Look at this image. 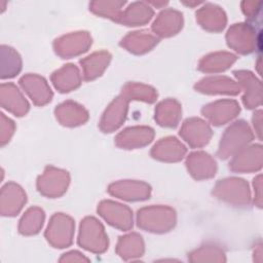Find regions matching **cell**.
Segmentation results:
<instances>
[{"label": "cell", "instance_id": "obj_13", "mask_svg": "<svg viewBox=\"0 0 263 263\" xmlns=\"http://www.w3.org/2000/svg\"><path fill=\"white\" fill-rule=\"evenodd\" d=\"M42 221V213H40L36 209H31L26 213L20 223V231L24 234H31L40 226V222Z\"/></svg>", "mask_w": 263, "mask_h": 263}, {"label": "cell", "instance_id": "obj_10", "mask_svg": "<svg viewBox=\"0 0 263 263\" xmlns=\"http://www.w3.org/2000/svg\"><path fill=\"white\" fill-rule=\"evenodd\" d=\"M101 211L106 218H108L110 221L114 222L117 226L125 228V227H128L130 224L129 213L124 208L115 206V204H113V203L106 202V203L102 204Z\"/></svg>", "mask_w": 263, "mask_h": 263}, {"label": "cell", "instance_id": "obj_24", "mask_svg": "<svg viewBox=\"0 0 263 263\" xmlns=\"http://www.w3.org/2000/svg\"><path fill=\"white\" fill-rule=\"evenodd\" d=\"M14 130V123L4 113L0 115V143L4 146L10 140Z\"/></svg>", "mask_w": 263, "mask_h": 263}, {"label": "cell", "instance_id": "obj_4", "mask_svg": "<svg viewBox=\"0 0 263 263\" xmlns=\"http://www.w3.org/2000/svg\"><path fill=\"white\" fill-rule=\"evenodd\" d=\"M21 70V59L17 52L7 46H1V78L6 79L14 76Z\"/></svg>", "mask_w": 263, "mask_h": 263}, {"label": "cell", "instance_id": "obj_12", "mask_svg": "<svg viewBox=\"0 0 263 263\" xmlns=\"http://www.w3.org/2000/svg\"><path fill=\"white\" fill-rule=\"evenodd\" d=\"M151 138V133L146 128H133L130 130H126V133L122 134L118 138V142L120 145L124 146H135L145 144L147 141L149 142Z\"/></svg>", "mask_w": 263, "mask_h": 263}, {"label": "cell", "instance_id": "obj_1", "mask_svg": "<svg viewBox=\"0 0 263 263\" xmlns=\"http://www.w3.org/2000/svg\"><path fill=\"white\" fill-rule=\"evenodd\" d=\"M26 196L21 189L14 183H7L1 189L0 194V211L2 216H13L22 209Z\"/></svg>", "mask_w": 263, "mask_h": 263}, {"label": "cell", "instance_id": "obj_7", "mask_svg": "<svg viewBox=\"0 0 263 263\" xmlns=\"http://www.w3.org/2000/svg\"><path fill=\"white\" fill-rule=\"evenodd\" d=\"M71 235V222L62 216L55 217L52 220L50 231L48 232V239L53 243L62 246L69 241Z\"/></svg>", "mask_w": 263, "mask_h": 263}, {"label": "cell", "instance_id": "obj_15", "mask_svg": "<svg viewBox=\"0 0 263 263\" xmlns=\"http://www.w3.org/2000/svg\"><path fill=\"white\" fill-rule=\"evenodd\" d=\"M204 154H194L190 159V168L196 177H208L212 174L213 163Z\"/></svg>", "mask_w": 263, "mask_h": 263}, {"label": "cell", "instance_id": "obj_5", "mask_svg": "<svg viewBox=\"0 0 263 263\" xmlns=\"http://www.w3.org/2000/svg\"><path fill=\"white\" fill-rule=\"evenodd\" d=\"M172 221V215L166 210H147L141 215V224L146 228H166Z\"/></svg>", "mask_w": 263, "mask_h": 263}, {"label": "cell", "instance_id": "obj_25", "mask_svg": "<svg viewBox=\"0 0 263 263\" xmlns=\"http://www.w3.org/2000/svg\"><path fill=\"white\" fill-rule=\"evenodd\" d=\"M150 14L151 11L146 7L136 4L127 11L125 18L128 23H141L147 21V18L150 17Z\"/></svg>", "mask_w": 263, "mask_h": 263}, {"label": "cell", "instance_id": "obj_9", "mask_svg": "<svg viewBox=\"0 0 263 263\" xmlns=\"http://www.w3.org/2000/svg\"><path fill=\"white\" fill-rule=\"evenodd\" d=\"M65 175L58 171H49L39 182L40 190L46 194H58L65 187Z\"/></svg>", "mask_w": 263, "mask_h": 263}, {"label": "cell", "instance_id": "obj_14", "mask_svg": "<svg viewBox=\"0 0 263 263\" xmlns=\"http://www.w3.org/2000/svg\"><path fill=\"white\" fill-rule=\"evenodd\" d=\"M179 14L173 11H167L159 17L157 23H155L154 28L161 34H172V32L176 31L179 28Z\"/></svg>", "mask_w": 263, "mask_h": 263}, {"label": "cell", "instance_id": "obj_11", "mask_svg": "<svg viewBox=\"0 0 263 263\" xmlns=\"http://www.w3.org/2000/svg\"><path fill=\"white\" fill-rule=\"evenodd\" d=\"M88 38L86 35H75V36H69L67 38H64L59 43V51L66 55V54H73L80 52L81 50H84V48L88 45Z\"/></svg>", "mask_w": 263, "mask_h": 263}, {"label": "cell", "instance_id": "obj_19", "mask_svg": "<svg viewBox=\"0 0 263 263\" xmlns=\"http://www.w3.org/2000/svg\"><path fill=\"white\" fill-rule=\"evenodd\" d=\"M123 103L118 101L109 109L103 121V126L105 129L114 128L120 123L123 115Z\"/></svg>", "mask_w": 263, "mask_h": 263}, {"label": "cell", "instance_id": "obj_23", "mask_svg": "<svg viewBox=\"0 0 263 263\" xmlns=\"http://www.w3.org/2000/svg\"><path fill=\"white\" fill-rule=\"evenodd\" d=\"M106 58L107 57L105 54H96L84 62L85 73L88 78L98 75L103 66L106 64Z\"/></svg>", "mask_w": 263, "mask_h": 263}, {"label": "cell", "instance_id": "obj_16", "mask_svg": "<svg viewBox=\"0 0 263 263\" xmlns=\"http://www.w3.org/2000/svg\"><path fill=\"white\" fill-rule=\"evenodd\" d=\"M183 152V147L175 141L162 142L157 146V149L155 148L154 150L155 156L157 155L163 159H178Z\"/></svg>", "mask_w": 263, "mask_h": 263}, {"label": "cell", "instance_id": "obj_3", "mask_svg": "<svg viewBox=\"0 0 263 263\" xmlns=\"http://www.w3.org/2000/svg\"><path fill=\"white\" fill-rule=\"evenodd\" d=\"M21 85L37 104H43L50 98V92L39 77L27 75L21 79Z\"/></svg>", "mask_w": 263, "mask_h": 263}, {"label": "cell", "instance_id": "obj_17", "mask_svg": "<svg viewBox=\"0 0 263 263\" xmlns=\"http://www.w3.org/2000/svg\"><path fill=\"white\" fill-rule=\"evenodd\" d=\"M54 83L61 89H69L78 83L77 71L73 67H67L53 77Z\"/></svg>", "mask_w": 263, "mask_h": 263}, {"label": "cell", "instance_id": "obj_21", "mask_svg": "<svg viewBox=\"0 0 263 263\" xmlns=\"http://www.w3.org/2000/svg\"><path fill=\"white\" fill-rule=\"evenodd\" d=\"M178 118V106L172 102H166L159 106L158 120L161 123H175Z\"/></svg>", "mask_w": 263, "mask_h": 263}, {"label": "cell", "instance_id": "obj_22", "mask_svg": "<svg viewBox=\"0 0 263 263\" xmlns=\"http://www.w3.org/2000/svg\"><path fill=\"white\" fill-rule=\"evenodd\" d=\"M206 115L213 120V121H217V122H221L224 121L225 119H227L229 117V113L231 114L232 112V108L231 106H229L228 104H216L213 105V107H209L206 108Z\"/></svg>", "mask_w": 263, "mask_h": 263}, {"label": "cell", "instance_id": "obj_2", "mask_svg": "<svg viewBox=\"0 0 263 263\" xmlns=\"http://www.w3.org/2000/svg\"><path fill=\"white\" fill-rule=\"evenodd\" d=\"M0 102L1 106L17 115H24L28 110V103L23 98L22 93L12 83H2L0 86Z\"/></svg>", "mask_w": 263, "mask_h": 263}, {"label": "cell", "instance_id": "obj_27", "mask_svg": "<svg viewBox=\"0 0 263 263\" xmlns=\"http://www.w3.org/2000/svg\"><path fill=\"white\" fill-rule=\"evenodd\" d=\"M228 60V57L223 54V55H214L209 60H204L201 64V68L203 70H216L220 69L221 66L224 65Z\"/></svg>", "mask_w": 263, "mask_h": 263}, {"label": "cell", "instance_id": "obj_6", "mask_svg": "<svg viewBox=\"0 0 263 263\" xmlns=\"http://www.w3.org/2000/svg\"><path fill=\"white\" fill-rule=\"evenodd\" d=\"M96 221L87 220L84 223L82 232V243L95 251H101L105 248V239L103 237L102 231Z\"/></svg>", "mask_w": 263, "mask_h": 263}, {"label": "cell", "instance_id": "obj_20", "mask_svg": "<svg viewBox=\"0 0 263 263\" xmlns=\"http://www.w3.org/2000/svg\"><path fill=\"white\" fill-rule=\"evenodd\" d=\"M59 116L63 122L73 124V122H78L81 120L83 121L85 114L81 109L76 108L73 104H67L60 109Z\"/></svg>", "mask_w": 263, "mask_h": 263}, {"label": "cell", "instance_id": "obj_26", "mask_svg": "<svg viewBox=\"0 0 263 263\" xmlns=\"http://www.w3.org/2000/svg\"><path fill=\"white\" fill-rule=\"evenodd\" d=\"M153 38L150 37V36H129L126 41H125V44L128 48H134L137 49V50H141L142 48H145V47H149L150 45L153 44Z\"/></svg>", "mask_w": 263, "mask_h": 263}, {"label": "cell", "instance_id": "obj_8", "mask_svg": "<svg viewBox=\"0 0 263 263\" xmlns=\"http://www.w3.org/2000/svg\"><path fill=\"white\" fill-rule=\"evenodd\" d=\"M183 136L193 145H200L206 142L209 137V129L203 122L199 120H192L187 122L183 129Z\"/></svg>", "mask_w": 263, "mask_h": 263}, {"label": "cell", "instance_id": "obj_18", "mask_svg": "<svg viewBox=\"0 0 263 263\" xmlns=\"http://www.w3.org/2000/svg\"><path fill=\"white\" fill-rule=\"evenodd\" d=\"M114 194H117L119 196L123 197H144L147 195V188L139 185V184H130V183H124V184H117L112 189Z\"/></svg>", "mask_w": 263, "mask_h": 263}]
</instances>
